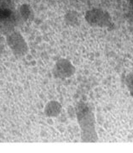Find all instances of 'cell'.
Instances as JSON below:
<instances>
[{"label":"cell","mask_w":133,"mask_h":153,"mask_svg":"<svg viewBox=\"0 0 133 153\" xmlns=\"http://www.w3.org/2000/svg\"><path fill=\"white\" fill-rule=\"evenodd\" d=\"M11 15H12V11L10 9L0 7V23L6 21V19L10 18Z\"/></svg>","instance_id":"cell-5"},{"label":"cell","mask_w":133,"mask_h":153,"mask_svg":"<svg viewBox=\"0 0 133 153\" xmlns=\"http://www.w3.org/2000/svg\"><path fill=\"white\" fill-rule=\"evenodd\" d=\"M19 11L20 16H21L24 19H27L29 18L31 13V8H30V6L28 4L21 5V7L19 8Z\"/></svg>","instance_id":"cell-6"},{"label":"cell","mask_w":133,"mask_h":153,"mask_svg":"<svg viewBox=\"0 0 133 153\" xmlns=\"http://www.w3.org/2000/svg\"><path fill=\"white\" fill-rule=\"evenodd\" d=\"M60 110H61L60 104L56 101H52L46 104L45 108V114L48 117H54L57 116L60 113Z\"/></svg>","instance_id":"cell-3"},{"label":"cell","mask_w":133,"mask_h":153,"mask_svg":"<svg viewBox=\"0 0 133 153\" xmlns=\"http://www.w3.org/2000/svg\"><path fill=\"white\" fill-rule=\"evenodd\" d=\"M128 16L130 17V19H133V0H131V2L129 4Z\"/></svg>","instance_id":"cell-8"},{"label":"cell","mask_w":133,"mask_h":153,"mask_svg":"<svg viewBox=\"0 0 133 153\" xmlns=\"http://www.w3.org/2000/svg\"><path fill=\"white\" fill-rule=\"evenodd\" d=\"M7 43L13 53L18 56H23L27 53L28 46L26 41L19 32H13L7 37Z\"/></svg>","instance_id":"cell-1"},{"label":"cell","mask_w":133,"mask_h":153,"mask_svg":"<svg viewBox=\"0 0 133 153\" xmlns=\"http://www.w3.org/2000/svg\"><path fill=\"white\" fill-rule=\"evenodd\" d=\"M86 19L91 25H95L96 26H103L111 21V17L106 11L94 9L87 12Z\"/></svg>","instance_id":"cell-2"},{"label":"cell","mask_w":133,"mask_h":153,"mask_svg":"<svg viewBox=\"0 0 133 153\" xmlns=\"http://www.w3.org/2000/svg\"><path fill=\"white\" fill-rule=\"evenodd\" d=\"M68 68L69 67L67 66L65 61H59L55 66L54 73L57 74L58 76H66L68 75Z\"/></svg>","instance_id":"cell-4"},{"label":"cell","mask_w":133,"mask_h":153,"mask_svg":"<svg viewBox=\"0 0 133 153\" xmlns=\"http://www.w3.org/2000/svg\"><path fill=\"white\" fill-rule=\"evenodd\" d=\"M127 80H128L129 82L128 87L129 88H130V90H131V94H132L133 96V75H131V76H129Z\"/></svg>","instance_id":"cell-7"}]
</instances>
